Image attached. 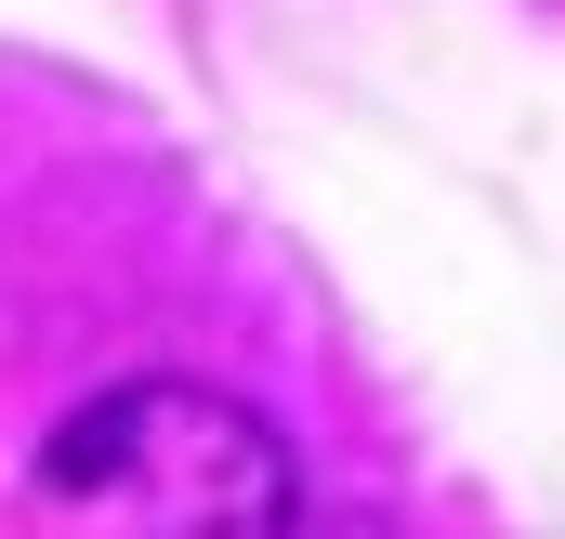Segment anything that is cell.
Segmentation results:
<instances>
[{
  "label": "cell",
  "mask_w": 565,
  "mask_h": 539,
  "mask_svg": "<svg viewBox=\"0 0 565 539\" xmlns=\"http://www.w3.org/2000/svg\"><path fill=\"white\" fill-rule=\"evenodd\" d=\"M26 500L79 527H277L302 514V474L277 421L211 382H106L93 408L53 421Z\"/></svg>",
  "instance_id": "6da1fadb"
}]
</instances>
